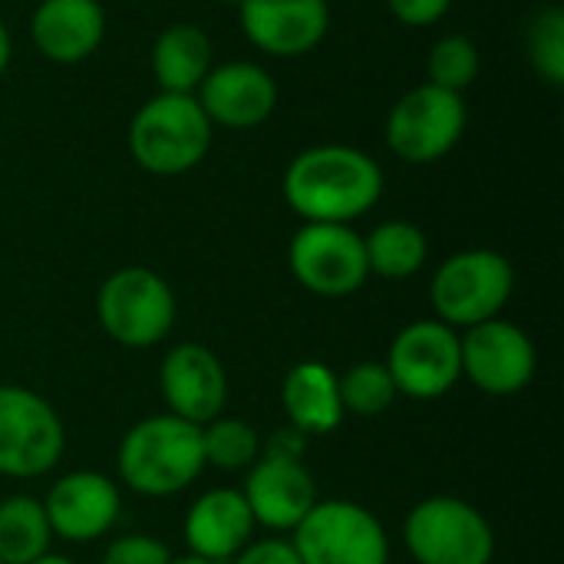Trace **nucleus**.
Masks as SVG:
<instances>
[{
    "label": "nucleus",
    "instance_id": "obj_31",
    "mask_svg": "<svg viewBox=\"0 0 564 564\" xmlns=\"http://www.w3.org/2000/svg\"><path fill=\"white\" fill-rule=\"evenodd\" d=\"M7 66H10V33H7V26L0 20V76H3Z\"/></svg>",
    "mask_w": 564,
    "mask_h": 564
},
{
    "label": "nucleus",
    "instance_id": "obj_11",
    "mask_svg": "<svg viewBox=\"0 0 564 564\" xmlns=\"http://www.w3.org/2000/svg\"><path fill=\"white\" fill-rule=\"evenodd\" d=\"M387 370L397 383V393L413 400H436L449 393L463 377V347L456 327L443 321L406 324L390 344Z\"/></svg>",
    "mask_w": 564,
    "mask_h": 564
},
{
    "label": "nucleus",
    "instance_id": "obj_22",
    "mask_svg": "<svg viewBox=\"0 0 564 564\" xmlns=\"http://www.w3.org/2000/svg\"><path fill=\"white\" fill-rule=\"evenodd\" d=\"M364 251L370 274H380L387 281H406L423 271L430 245L423 228H416L413 221H383L364 238Z\"/></svg>",
    "mask_w": 564,
    "mask_h": 564
},
{
    "label": "nucleus",
    "instance_id": "obj_17",
    "mask_svg": "<svg viewBox=\"0 0 564 564\" xmlns=\"http://www.w3.org/2000/svg\"><path fill=\"white\" fill-rule=\"evenodd\" d=\"M43 512L50 519L53 535L76 545L93 542L116 525L119 489L102 473H69L50 489Z\"/></svg>",
    "mask_w": 564,
    "mask_h": 564
},
{
    "label": "nucleus",
    "instance_id": "obj_2",
    "mask_svg": "<svg viewBox=\"0 0 564 564\" xmlns=\"http://www.w3.org/2000/svg\"><path fill=\"white\" fill-rule=\"evenodd\" d=\"M205 469L202 426L172 413L135 423L119 443L122 482L149 499H165L188 489Z\"/></svg>",
    "mask_w": 564,
    "mask_h": 564
},
{
    "label": "nucleus",
    "instance_id": "obj_29",
    "mask_svg": "<svg viewBox=\"0 0 564 564\" xmlns=\"http://www.w3.org/2000/svg\"><path fill=\"white\" fill-rule=\"evenodd\" d=\"M453 0H387L390 13L403 23V26H430L436 20L446 17Z\"/></svg>",
    "mask_w": 564,
    "mask_h": 564
},
{
    "label": "nucleus",
    "instance_id": "obj_23",
    "mask_svg": "<svg viewBox=\"0 0 564 564\" xmlns=\"http://www.w3.org/2000/svg\"><path fill=\"white\" fill-rule=\"evenodd\" d=\"M53 529L43 502L30 496H10L0 502V562L30 564L50 552Z\"/></svg>",
    "mask_w": 564,
    "mask_h": 564
},
{
    "label": "nucleus",
    "instance_id": "obj_21",
    "mask_svg": "<svg viewBox=\"0 0 564 564\" xmlns=\"http://www.w3.org/2000/svg\"><path fill=\"white\" fill-rule=\"evenodd\" d=\"M212 69V43L195 23H172L152 43V76L159 93L195 96Z\"/></svg>",
    "mask_w": 564,
    "mask_h": 564
},
{
    "label": "nucleus",
    "instance_id": "obj_7",
    "mask_svg": "<svg viewBox=\"0 0 564 564\" xmlns=\"http://www.w3.org/2000/svg\"><path fill=\"white\" fill-rule=\"evenodd\" d=\"M466 119L469 116L459 93L423 83L393 102L387 116V145L410 165H430L459 145Z\"/></svg>",
    "mask_w": 564,
    "mask_h": 564
},
{
    "label": "nucleus",
    "instance_id": "obj_3",
    "mask_svg": "<svg viewBox=\"0 0 564 564\" xmlns=\"http://www.w3.org/2000/svg\"><path fill=\"white\" fill-rule=\"evenodd\" d=\"M212 145V122L195 96L155 93L129 122V152L152 175L195 169Z\"/></svg>",
    "mask_w": 564,
    "mask_h": 564
},
{
    "label": "nucleus",
    "instance_id": "obj_1",
    "mask_svg": "<svg viewBox=\"0 0 564 564\" xmlns=\"http://www.w3.org/2000/svg\"><path fill=\"white\" fill-rule=\"evenodd\" d=\"M284 202L304 221L350 225L383 195V172L373 155L354 145H314L284 169Z\"/></svg>",
    "mask_w": 564,
    "mask_h": 564
},
{
    "label": "nucleus",
    "instance_id": "obj_9",
    "mask_svg": "<svg viewBox=\"0 0 564 564\" xmlns=\"http://www.w3.org/2000/svg\"><path fill=\"white\" fill-rule=\"evenodd\" d=\"M63 446V423L43 397L0 387V476L36 479L59 463Z\"/></svg>",
    "mask_w": 564,
    "mask_h": 564
},
{
    "label": "nucleus",
    "instance_id": "obj_8",
    "mask_svg": "<svg viewBox=\"0 0 564 564\" xmlns=\"http://www.w3.org/2000/svg\"><path fill=\"white\" fill-rule=\"evenodd\" d=\"M294 552L301 564H387L390 539L373 512L357 502L330 499L314 509L294 529Z\"/></svg>",
    "mask_w": 564,
    "mask_h": 564
},
{
    "label": "nucleus",
    "instance_id": "obj_33",
    "mask_svg": "<svg viewBox=\"0 0 564 564\" xmlns=\"http://www.w3.org/2000/svg\"><path fill=\"white\" fill-rule=\"evenodd\" d=\"M172 564H215V562H205V558H195V555H188V558H178V562Z\"/></svg>",
    "mask_w": 564,
    "mask_h": 564
},
{
    "label": "nucleus",
    "instance_id": "obj_14",
    "mask_svg": "<svg viewBox=\"0 0 564 564\" xmlns=\"http://www.w3.org/2000/svg\"><path fill=\"white\" fill-rule=\"evenodd\" d=\"M245 36L271 56L311 53L330 26L327 0H241Z\"/></svg>",
    "mask_w": 564,
    "mask_h": 564
},
{
    "label": "nucleus",
    "instance_id": "obj_26",
    "mask_svg": "<svg viewBox=\"0 0 564 564\" xmlns=\"http://www.w3.org/2000/svg\"><path fill=\"white\" fill-rule=\"evenodd\" d=\"M525 53L532 69L552 83H564V10L562 7H545L532 17L525 30Z\"/></svg>",
    "mask_w": 564,
    "mask_h": 564
},
{
    "label": "nucleus",
    "instance_id": "obj_27",
    "mask_svg": "<svg viewBox=\"0 0 564 564\" xmlns=\"http://www.w3.org/2000/svg\"><path fill=\"white\" fill-rule=\"evenodd\" d=\"M479 63H482V59H479V46H476L469 36L453 33V36H443V40L433 46V53H430V59H426V73H430V83H433V86L463 96V89L476 83Z\"/></svg>",
    "mask_w": 564,
    "mask_h": 564
},
{
    "label": "nucleus",
    "instance_id": "obj_6",
    "mask_svg": "<svg viewBox=\"0 0 564 564\" xmlns=\"http://www.w3.org/2000/svg\"><path fill=\"white\" fill-rule=\"evenodd\" d=\"M96 314L116 344L132 350L155 347L175 324V294L149 268H119L102 281Z\"/></svg>",
    "mask_w": 564,
    "mask_h": 564
},
{
    "label": "nucleus",
    "instance_id": "obj_30",
    "mask_svg": "<svg viewBox=\"0 0 564 564\" xmlns=\"http://www.w3.org/2000/svg\"><path fill=\"white\" fill-rule=\"evenodd\" d=\"M235 564H301V558H297L291 542H284V539H261V542H248L235 555Z\"/></svg>",
    "mask_w": 564,
    "mask_h": 564
},
{
    "label": "nucleus",
    "instance_id": "obj_15",
    "mask_svg": "<svg viewBox=\"0 0 564 564\" xmlns=\"http://www.w3.org/2000/svg\"><path fill=\"white\" fill-rule=\"evenodd\" d=\"M195 93L208 122L225 129H254L278 106V86L271 73L258 63L212 66Z\"/></svg>",
    "mask_w": 564,
    "mask_h": 564
},
{
    "label": "nucleus",
    "instance_id": "obj_5",
    "mask_svg": "<svg viewBox=\"0 0 564 564\" xmlns=\"http://www.w3.org/2000/svg\"><path fill=\"white\" fill-rule=\"evenodd\" d=\"M416 564H492L496 535L486 516L453 496H433L413 506L403 525Z\"/></svg>",
    "mask_w": 564,
    "mask_h": 564
},
{
    "label": "nucleus",
    "instance_id": "obj_4",
    "mask_svg": "<svg viewBox=\"0 0 564 564\" xmlns=\"http://www.w3.org/2000/svg\"><path fill=\"white\" fill-rule=\"evenodd\" d=\"M516 288V271L506 254L489 248H469L446 258L430 284V301L436 321L449 327H476L509 304Z\"/></svg>",
    "mask_w": 564,
    "mask_h": 564
},
{
    "label": "nucleus",
    "instance_id": "obj_25",
    "mask_svg": "<svg viewBox=\"0 0 564 564\" xmlns=\"http://www.w3.org/2000/svg\"><path fill=\"white\" fill-rule=\"evenodd\" d=\"M337 387H340L344 413L354 416H380L400 397L387 364H373V360L354 364L344 377H337Z\"/></svg>",
    "mask_w": 564,
    "mask_h": 564
},
{
    "label": "nucleus",
    "instance_id": "obj_19",
    "mask_svg": "<svg viewBox=\"0 0 564 564\" xmlns=\"http://www.w3.org/2000/svg\"><path fill=\"white\" fill-rule=\"evenodd\" d=\"M251 532L254 519L238 489H212L185 516V545L205 562H231L251 542Z\"/></svg>",
    "mask_w": 564,
    "mask_h": 564
},
{
    "label": "nucleus",
    "instance_id": "obj_32",
    "mask_svg": "<svg viewBox=\"0 0 564 564\" xmlns=\"http://www.w3.org/2000/svg\"><path fill=\"white\" fill-rule=\"evenodd\" d=\"M30 564H76V562H73V558H63V555H50V552H46V555H40L36 562H30Z\"/></svg>",
    "mask_w": 564,
    "mask_h": 564
},
{
    "label": "nucleus",
    "instance_id": "obj_20",
    "mask_svg": "<svg viewBox=\"0 0 564 564\" xmlns=\"http://www.w3.org/2000/svg\"><path fill=\"white\" fill-rule=\"evenodd\" d=\"M281 403L294 430L311 433V436H327L344 423V403H340V387L337 373L317 360L297 364L281 387Z\"/></svg>",
    "mask_w": 564,
    "mask_h": 564
},
{
    "label": "nucleus",
    "instance_id": "obj_34",
    "mask_svg": "<svg viewBox=\"0 0 564 564\" xmlns=\"http://www.w3.org/2000/svg\"><path fill=\"white\" fill-rule=\"evenodd\" d=\"M218 3H228V7H241V0H218Z\"/></svg>",
    "mask_w": 564,
    "mask_h": 564
},
{
    "label": "nucleus",
    "instance_id": "obj_10",
    "mask_svg": "<svg viewBox=\"0 0 564 564\" xmlns=\"http://www.w3.org/2000/svg\"><path fill=\"white\" fill-rule=\"evenodd\" d=\"M291 274L317 297H347L370 278L364 238L350 225L307 221L288 248Z\"/></svg>",
    "mask_w": 564,
    "mask_h": 564
},
{
    "label": "nucleus",
    "instance_id": "obj_28",
    "mask_svg": "<svg viewBox=\"0 0 564 564\" xmlns=\"http://www.w3.org/2000/svg\"><path fill=\"white\" fill-rule=\"evenodd\" d=\"M102 564H172V555L152 535H122L106 549Z\"/></svg>",
    "mask_w": 564,
    "mask_h": 564
},
{
    "label": "nucleus",
    "instance_id": "obj_24",
    "mask_svg": "<svg viewBox=\"0 0 564 564\" xmlns=\"http://www.w3.org/2000/svg\"><path fill=\"white\" fill-rule=\"evenodd\" d=\"M202 449H205V466L238 473V469L254 466L261 443L251 423L235 420V416H218L202 426Z\"/></svg>",
    "mask_w": 564,
    "mask_h": 564
},
{
    "label": "nucleus",
    "instance_id": "obj_13",
    "mask_svg": "<svg viewBox=\"0 0 564 564\" xmlns=\"http://www.w3.org/2000/svg\"><path fill=\"white\" fill-rule=\"evenodd\" d=\"M162 397L172 416L205 426L221 416L228 400V377L221 360L205 344H178L159 367Z\"/></svg>",
    "mask_w": 564,
    "mask_h": 564
},
{
    "label": "nucleus",
    "instance_id": "obj_18",
    "mask_svg": "<svg viewBox=\"0 0 564 564\" xmlns=\"http://www.w3.org/2000/svg\"><path fill=\"white\" fill-rule=\"evenodd\" d=\"M36 50L53 63H79L93 56L106 36L99 0H40L30 20Z\"/></svg>",
    "mask_w": 564,
    "mask_h": 564
},
{
    "label": "nucleus",
    "instance_id": "obj_35",
    "mask_svg": "<svg viewBox=\"0 0 564 564\" xmlns=\"http://www.w3.org/2000/svg\"><path fill=\"white\" fill-rule=\"evenodd\" d=\"M0 564H3V562H0Z\"/></svg>",
    "mask_w": 564,
    "mask_h": 564
},
{
    "label": "nucleus",
    "instance_id": "obj_12",
    "mask_svg": "<svg viewBox=\"0 0 564 564\" xmlns=\"http://www.w3.org/2000/svg\"><path fill=\"white\" fill-rule=\"evenodd\" d=\"M463 347V377L492 397H512L525 390L535 377V347L529 334L509 321H486L466 327L459 337Z\"/></svg>",
    "mask_w": 564,
    "mask_h": 564
},
{
    "label": "nucleus",
    "instance_id": "obj_16",
    "mask_svg": "<svg viewBox=\"0 0 564 564\" xmlns=\"http://www.w3.org/2000/svg\"><path fill=\"white\" fill-rule=\"evenodd\" d=\"M241 496L251 509L254 525L274 532H294L301 519L314 509L317 486L314 476L291 456H268V459H254Z\"/></svg>",
    "mask_w": 564,
    "mask_h": 564
}]
</instances>
